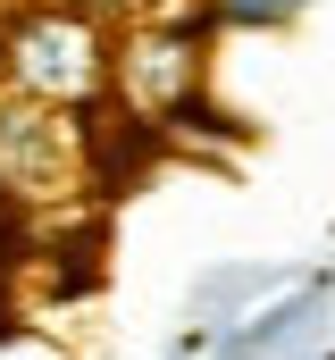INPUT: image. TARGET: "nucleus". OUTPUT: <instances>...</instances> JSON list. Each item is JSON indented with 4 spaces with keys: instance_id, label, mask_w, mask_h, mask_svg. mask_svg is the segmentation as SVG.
<instances>
[{
    "instance_id": "nucleus-1",
    "label": "nucleus",
    "mask_w": 335,
    "mask_h": 360,
    "mask_svg": "<svg viewBox=\"0 0 335 360\" xmlns=\"http://www.w3.org/2000/svg\"><path fill=\"white\" fill-rule=\"evenodd\" d=\"M109 59H118L109 25H101L92 8H76V0L25 8V17L0 34V68H8V84L25 92V101H51V109L101 101V92H109Z\"/></svg>"
},
{
    "instance_id": "nucleus-2",
    "label": "nucleus",
    "mask_w": 335,
    "mask_h": 360,
    "mask_svg": "<svg viewBox=\"0 0 335 360\" xmlns=\"http://www.w3.org/2000/svg\"><path fill=\"white\" fill-rule=\"evenodd\" d=\"M0 193L25 201V210H51V201H76L84 193V134L51 101L17 92L0 109Z\"/></svg>"
},
{
    "instance_id": "nucleus-3",
    "label": "nucleus",
    "mask_w": 335,
    "mask_h": 360,
    "mask_svg": "<svg viewBox=\"0 0 335 360\" xmlns=\"http://www.w3.org/2000/svg\"><path fill=\"white\" fill-rule=\"evenodd\" d=\"M109 84L126 92V109L134 117H176L184 101H193V84H201V34L193 25H134L126 42H118V59H109Z\"/></svg>"
},
{
    "instance_id": "nucleus-4",
    "label": "nucleus",
    "mask_w": 335,
    "mask_h": 360,
    "mask_svg": "<svg viewBox=\"0 0 335 360\" xmlns=\"http://www.w3.org/2000/svg\"><path fill=\"white\" fill-rule=\"evenodd\" d=\"M310 0H210V17L218 25H235V34H260V25H285V17H302Z\"/></svg>"
}]
</instances>
